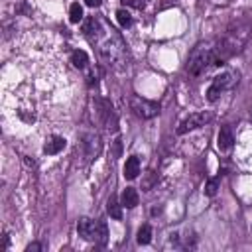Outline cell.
I'll use <instances>...</instances> for the list:
<instances>
[{"label": "cell", "mask_w": 252, "mask_h": 252, "mask_svg": "<svg viewBox=\"0 0 252 252\" xmlns=\"http://www.w3.org/2000/svg\"><path fill=\"white\" fill-rule=\"evenodd\" d=\"M116 20H118V24H120L122 28H130V26H132V16H130L124 8L116 10Z\"/></svg>", "instance_id": "cell-19"}, {"label": "cell", "mask_w": 252, "mask_h": 252, "mask_svg": "<svg viewBox=\"0 0 252 252\" xmlns=\"http://www.w3.org/2000/svg\"><path fill=\"white\" fill-rule=\"evenodd\" d=\"M100 2H102V0H85V4H87L89 8H98Z\"/></svg>", "instance_id": "cell-26"}, {"label": "cell", "mask_w": 252, "mask_h": 252, "mask_svg": "<svg viewBox=\"0 0 252 252\" xmlns=\"http://www.w3.org/2000/svg\"><path fill=\"white\" fill-rule=\"evenodd\" d=\"M91 106H93V120L102 126L108 132H116L118 130V116L114 112V106L110 100L102 98V96H93L91 98Z\"/></svg>", "instance_id": "cell-4"}, {"label": "cell", "mask_w": 252, "mask_h": 252, "mask_svg": "<svg viewBox=\"0 0 252 252\" xmlns=\"http://www.w3.org/2000/svg\"><path fill=\"white\" fill-rule=\"evenodd\" d=\"M8 244H10V238H8V234H4V248H8Z\"/></svg>", "instance_id": "cell-28"}, {"label": "cell", "mask_w": 252, "mask_h": 252, "mask_svg": "<svg viewBox=\"0 0 252 252\" xmlns=\"http://www.w3.org/2000/svg\"><path fill=\"white\" fill-rule=\"evenodd\" d=\"M213 67H215V41L197 43L187 59V73L191 77H201Z\"/></svg>", "instance_id": "cell-3"}, {"label": "cell", "mask_w": 252, "mask_h": 252, "mask_svg": "<svg viewBox=\"0 0 252 252\" xmlns=\"http://www.w3.org/2000/svg\"><path fill=\"white\" fill-rule=\"evenodd\" d=\"M150 240H152V226L150 224H142L138 234H136V242L138 244H150Z\"/></svg>", "instance_id": "cell-17"}, {"label": "cell", "mask_w": 252, "mask_h": 252, "mask_svg": "<svg viewBox=\"0 0 252 252\" xmlns=\"http://www.w3.org/2000/svg\"><path fill=\"white\" fill-rule=\"evenodd\" d=\"M83 32L87 39L96 47L100 61L114 71H122L128 67V49L122 35L102 18H87L83 24Z\"/></svg>", "instance_id": "cell-1"}, {"label": "cell", "mask_w": 252, "mask_h": 252, "mask_svg": "<svg viewBox=\"0 0 252 252\" xmlns=\"http://www.w3.org/2000/svg\"><path fill=\"white\" fill-rule=\"evenodd\" d=\"M217 144H219V150H222V152H226V150L232 148V144H234V134H232V128H230V126H220Z\"/></svg>", "instance_id": "cell-10"}, {"label": "cell", "mask_w": 252, "mask_h": 252, "mask_svg": "<svg viewBox=\"0 0 252 252\" xmlns=\"http://www.w3.org/2000/svg\"><path fill=\"white\" fill-rule=\"evenodd\" d=\"M140 173V159L138 156H130L124 163V177L126 179H136Z\"/></svg>", "instance_id": "cell-13"}, {"label": "cell", "mask_w": 252, "mask_h": 252, "mask_svg": "<svg viewBox=\"0 0 252 252\" xmlns=\"http://www.w3.org/2000/svg\"><path fill=\"white\" fill-rule=\"evenodd\" d=\"M211 118H213L211 112H193V114L185 116V118L179 122V126H177V134H187V132H191V130H197V128L209 124Z\"/></svg>", "instance_id": "cell-8"}, {"label": "cell", "mask_w": 252, "mask_h": 252, "mask_svg": "<svg viewBox=\"0 0 252 252\" xmlns=\"http://www.w3.org/2000/svg\"><path fill=\"white\" fill-rule=\"evenodd\" d=\"M79 148H81V154H83L85 161L94 159L100 154V150H102L100 134L94 132V130H83L79 134Z\"/></svg>", "instance_id": "cell-6"}, {"label": "cell", "mask_w": 252, "mask_h": 252, "mask_svg": "<svg viewBox=\"0 0 252 252\" xmlns=\"http://www.w3.org/2000/svg\"><path fill=\"white\" fill-rule=\"evenodd\" d=\"M120 207H122V203H118L116 197H110L108 203H106V211H108V215H110L112 219H116V220L122 219V211H120Z\"/></svg>", "instance_id": "cell-16"}, {"label": "cell", "mask_w": 252, "mask_h": 252, "mask_svg": "<svg viewBox=\"0 0 252 252\" xmlns=\"http://www.w3.org/2000/svg\"><path fill=\"white\" fill-rule=\"evenodd\" d=\"M112 144H114V150H112V159H116V158H120V148H122V142H120V138H116Z\"/></svg>", "instance_id": "cell-24"}, {"label": "cell", "mask_w": 252, "mask_h": 252, "mask_svg": "<svg viewBox=\"0 0 252 252\" xmlns=\"http://www.w3.org/2000/svg\"><path fill=\"white\" fill-rule=\"evenodd\" d=\"M124 6H132V8H138V10H142L144 8V4H146V0H120Z\"/></svg>", "instance_id": "cell-23"}, {"label": "cell", "mask_w": 252, "mask_h": 252, "mask_svg": "<svg viewBox=\"0 0 252 252\" xmlns=\"http://www.w3.org/2000/svg\"><path fill=\"white\" fill-rule=\"evenodd\" d=\"M69 20H71L73 24H79V22L83 20V6H81L79 2L71 4V8H69Z\"/></svg>", "instance_id": "cell-18"}, {"label": "cell", "mask_w": 252, "mask_h": 252, "mask_svg": "<svg viewBox=\"0 0 252 252\" xmlns=\"http://www.w3.org/2000/svg\"><path fill=\"white\" fill-rule=\"evenodd\" d=\"M108 240V228H106V222L104 220H98L96 222V234H94V244L98 246H104Z\"/></svg>", "instance_id": "cell-15"}, {"label": "cell", "mask_w": 252, "mask_h": 252, "mask_svg": "<svg viewBox=\"0 0 252 252\" xmlns=\"http://www.w3.org/2000/svg\"><path fill=\"white\" fill-rule=\"evenodd\" d=\"M71 63H73V67H77V69H87L91 61H89L87 51H83V49H75V51L71 53Z\"/></svg>", "instance_id": "cell-14"}, {"label": "cell", "mask_w": 252, "mask_h": 252, "mask_svg": "<svg viewBox=\"0 0 252 252\" xmlns=\"http://www.w3.org/2000/svg\"><path fill=\"white\" fill-rule=\"evenodd\" d=\"M236 85H238V71L228 69V71L219 73V75L211 81V85H209V89H207V100H209V102L219 100V96H220L222 93L234 89Z\"/></svg>", "instance_id": "cell-5"}, {"label": "cell", "mask_w": 252, "mask_h": 252, "mask_svg": "<svg viewBox=\"0 0 252 252\" xmlns=\"http://www.w3.org/2000/svg\"><path fill=\"white\" fill-rule=\"evenodd\" d=\"M24 161H26V165H28V167H33V165H35V161H33V159H30L28 156L24 158Z\"/></svg>", "instance_id": "cell-27"}, {"label": "cell", "mask_w": 252, "mask_h": 252, "mask_svg": "<svg viewBox=\"0 0 252 252\" xmlns=\"http://www.w3.org/2000/svg\"><path fill=\"white\" fill-rule=\"evenodd\" d=\"M250 37V26L230 28L219 41H215V67L224 65L232 55L240 53Z\"/></svg>", "instance_id": "cell-2"}, {"label": "cell", "mask_w": 252, "mask_h": 252, "mask_svg": "<svg viewBox=\"0 0 252 252\" xmlns=\"http://www.w3.org/2000/svg\"><path fill=\"white\" fill-rule=\"evenodd\" d=\"M128 102H130V110L138 118H142V120H148V118H154V116L159 114V104L154 102V100H148V98H142V96L132 94Z\"/></svg>", "instance_id": "cell-7"}, {"label": "cell", "mask_w": 252, "mask_h": 252, "mask_svg": "<svg viewBox=\"0 0 252 252\" xmlns=\"http://www.w3.org/2000/svg\"><path fill=\"white\" fill-rule=\"evenodd\" d=\"M32 250H43V244H39V242L28 244V246H26V252H32Z\"/></svg>", "instance_id": "cell-25"}, {"label": "cell", "mask_w": 252, "mask_h": 252, "mask_svg": "<svg viewBox=\"0 0 252 252\" xmlns=\"http://www.w3.org/2000/svg\"><path fill=\"white\" fill-rule=\"evenodd\" d=\"M65 146H67V140H65L63 136H51V138H47V142H45V146H43V152H45L47 156H55V154H59Z\"/></svg>", "instance_id": "cell-11"}, {"label": "cell", "mask_w": 252, "mask_h": 252, "mask_svg": "<svg viewBox=\"0 0 252 252\" xmlns=\"http://www.w3.org/2000/svg\"><path fill=\"white\" fill-rule=\"evenodd\" d=\"M120 203H122V207H126V209H134V207L140 203L138 191H136L134 187H126V189L122 191V195H120Z\"/></svg>", "instance_id": "cell-12"}, {"label": "cell", "mask_w": 252, "mask_h": 252, "mask_svg": "<svg viewBox=\"0 0 252 252\" xmlns=\"http://www.w3.org/2000/svg\"><path fill=\"white\" fill-rule=\"evenodd\" d=\"M217 189H219V179L215 177V179H209V181L205 183V189H203V191H205L207 197H215V195H217Z\"/></svg>", "instance_id": "cell-20"}, {"label": "cell", "mask_w": 252, "mask_h": 252, "mask_svg": "<svg viewBox=\"0 0 252 252\" xmlns=\"http://www.w3.org/2000/svg\"><path fill=\"white\" fill-rule=\"evenodd\" d=\"M96 222H98V220H93V219H87V217L79 219V222H77V232H79V236H81L83 240H91V242H94Z\"/></svg>", "instance_id": "cell-9"}, {"label": "cell", "mask_w": 252, "mask_h": 252, "mask_svg": "<svg viewBox=\"0 0 252 252\" xmlns=\"http://www.w3.org/2000/svg\"><path fill=\"white\" fill-rule=\"evenodd\" d=\"M98 77H100L98 67H91V71L87 73V83H89V85H96V83H98Z\"/></svg>", "instance_id": "cell-21"}, {"label": "cell", "mask_w": 252, "mask_h": 252, "mask_svg": "<svg viewBox=\"0 0 252 252\" xmlns=\"http://www.w3.org/2000/svg\"><path fill=\"white\" fill-rule=\"evenodd\" d=\"M154 181H156V173H154V171H148V179L142 183V189H144V191H150L152 185H154Z\"/></svg>", "instance_id": "cell-22"}]
</instances>
